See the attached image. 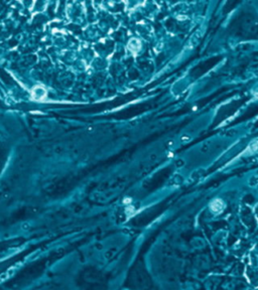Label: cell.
<instances>
[{"label":"cell","instance_id":"1","mask_svg":"<svg viewBox=\"0 0 258 290\" xmlns=\"http://www.w3.org/2000/svg\"><path fill=\"white\" fill-rule=\"evenodd\" d=\"M31 95H32V98L37 101H42L43 99H46L47 90L42 86H35L31 90Z\"/></svg>","mask_w":258,"mask_h":290},{"label":"cell","instance_id":"2","mask_svg":"<svg viewBox=\"0 0 258 290\" xmlns=\"http://www.w3.org/2000/svg\"><path fill=\"white\" fill-rule=\"evenodd\" d=\"M128 47H129V49L131 52L136 53L140 51V48H141V43H140V41L138 39H131L129 41Z\"/></svg>","mask_w":258,"mask_h":290},{"label":"cell","instance_id":"3","mask_svg":"<svg viewBox=\"0 0 258 290\" xmlns=\"http://www.w3.org/2000/svg\"><path fill=\"white\" fill-rule=\"evenodd\" d=\"M223 208V202L221 199H215L211 203V210L215 212H219Z\"/></svg>","mask_w":258,"mask_h":290},{"label":"cell","instance_id":"4","mask_svg":"<svg viewBox=\"0 0 258 290\" xmlns=\"http://www.w3.org/2000/svg\"><path fill=\"white\" fill-rule=\"evenodd\" d=\"M8 278H9V276H8L7 272H4V273H2L1 275H0V283L3 282V281H5V280H7Z\"/></svg>","mask_w":258,"mask_h":290},{"label":"cell","instance_id":"5","mask_svg":"<svg viewBox=\"0 0 258 290\" xmlns=\"http://www.w3.org/2000/svg\"><path fill=\"white\" fill-rule=\"evenodd\" d=\"M22 229H23V230H28L29 229V224H27V223L23 224V225H22Z\"/></svg>","mask_w":258,"mask_h":290}]
</instances>
